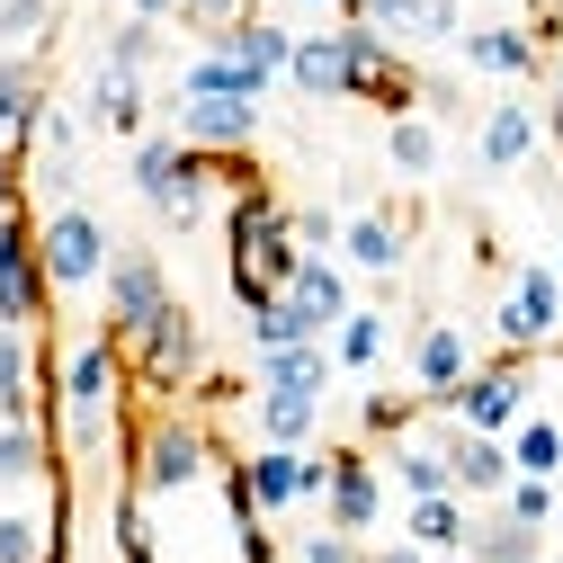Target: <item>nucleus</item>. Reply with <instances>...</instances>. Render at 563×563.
Here are the masks:
<instances>
[{
  "label": "nucleus",
  "mask_w": 563,
  "mask_h": 563,
  "mask_svg": "<svg viewBox=\"0 0 563 563\" xmlns=\"http://www.w3.org/2000/svg\"><path fill=\"white\" fill-rule=\"evenodd\" d=\"M296 206L277 197L268 179H251V188H233V206H224V277H233V305L242 313H260V305H277L287 296V277H296Z\"/></svg>",
  "instance_id": "obj_1"
},
{
  "label": "nucleus",
  "mask_w": 563,
  "mask_h": 563,
  "mask_svg": "<svg viewBox=\"0 0 563 563\" xmlns=\"http://www.w3.org/2000/svg\"><path fill=\"white\" fill-rule=\"evenodd\" d=\"M125 170H134V197H144L162 224H179V233L206 216V197L224 188V153H188L179 134H144Z\"/></svg>",
  "instance_id": "obj_2"
},
{
  "label": "nucleus",
  "mask_w": 563,
  "mask_h": 563,
  "mask_svg": "<svg viewBox=\"0 0 563 563\" xmlns=\"http://www.w3.org/2000/svg\"><path fill=\"white\" fill-rule=\"evenodd\" d=\"M117 385H125V349L108 331H90L73 358H63V448L73 456H99L108 448V420H117Z\"/></svg>",
  "instance_id": "obj_3"
},
{
  "label": "nucleus",
  "mask_w": 563,
  "mask_h": 563,
  "mask_svg": "<svg viewBox=\"0 0 563 563\" xmlns=\"http://www.w3.org/2000/svg\"><path fill=\"white\" fill-rule=\"evenodd\" d=\"M216 465H224L216 439H206L188 411H153L144 430H134V474H125V483L144 492V501H179V492H197Z\"/></svg>",
  "instance_id": "obj_4"
},
{
  "label": "nucleus",
  "mask_w": 563,
  "mask_h": 563,
  "mask_svg": "<svg viewBox=\"0 0 563 563\" xmlns=\"http://www.w3.org/2000/svg\"><path fill=\"white\" fill-rule=\"evenodd\" d=\"M36 251H45V287H54V296L99 287L108 260H117V242H108V224L90 216V206H54V216L36 224Z\"/></svg>",
  "instance_id": "obj_5"
},
{
  "label": "nucleus",
  "mask_w": 563,
  "mask_h": 563,
  "mask_svg": "<svg viewBox=\"0 0 563 563\" xmlns=\"http://www.w3.org/2000/svg\"><path fill=\"white\" fill-rule=\"evenodd\" d=\"M492 331H501L510 358H537V349L563 340V277H554V260H519L501 313H492Z\"/></svg>",
  "instance_id": "obj_6"
},
{
  "label": "nucleus",
  "mask_w": 563,
  "mask_h": 563,
  "mask_svg": "<svg viewBox=\"0 0 563 563\" xmlns=\"http://www.w3.org/2000/svg\"><path fill=\"white\" fill-rule=\"evenodd\" d=\"M99 296H108V340L117 349H134V340H144L162 313H170V277H162V260L153 251H117L108 260V277H99Z\"/></svg>",
  "instance_id": "obj_7"
},
{
  "label": "nucleus",
  "mask_w": 563,
  "mask_h": 563,
  "mask_svg": "<svg viewBox=\"0 0 563 563\" xmlns=\"http://www.w3.org/2000/svg\"><path fill=\"white\" fill-rule=\"evenodd\" d=\"M242 483H251V510L260 519H287V510H305V501L331 492V448L322 456L313 448H251L242 456Z\"/></svg>",
  "instance_id": "obj_8"
},
{
  "label": "nucleus",
  "mask_w": 563,
  "mask_h": 563,
  "mask_svg": "<svg viewBox=\"0 0 563 563\" xmlns=\"http://www.w3.org/2000/svg\"><path fill=\"white\" fill-rule=\"evenodd\" d=\"M528 358H492V367H474L465 376V394L448 402V420L456 430H483V439H510L519 420H528Z\"/></svg>",
  "instance_id": "obj_9"
},
{
  "label": "nucleus",
  "mask_w": 563,
  "mask_h": 563,
  "mask_svg": "<svg viewBox=\"0 0 563 563\" xmlns=\"http://www.w3.org/2000/svg\"><path fill=\"white\" fill-rule=\"evenodd\" d=\"M125 358H134V376H144L153 394H188V385L206 376V340H197V313L170 296V313H162L144 340H134Z\"/></svg>",
  "instance_id": "obj_10"
},
{
  "label": "nucleus",
  "mask_w": 563,
  "mask_h": 563,
  "mask_svg": "<svg viewBox=\"0 0 563 563\" xmlns=\"http://www.w3.org/2000/svg\"><path fill=\"white\" fill-rule=\"evenodd\" d=\"M45 251L27 216H0V331H36L45 322Z\"/></svg>",
  "instance_id": "obj_11"
},
{
  "label": "nucleus",
  "mask_w": 563,
  "mask_h": 563,
  "mask_svg": "<svg viewBox=\"0 0 563 563\" xmlns=\"http://www.w3.org/2000/svg\"><path fill=\"white\" fill-rule=\"evenodd\" d=\"M385 519V474L367 448H331V492H322V528L340 537H367Z\"/></svg>",
  "instance_id": "obj_12"
},
{
  "label": "nucleus",
  "mask_w": 563,
  "mask_h": 563,
  "mask_svg": "<svg viewBox=\"0 0 563 563\" xmlns=\"http://www.w3.org/2000/svg\"><path fill=\"white\" fill-rule=\"evenodd\" d=\"M170 134H179L188 153H251L260 99H179L170 90Z\"/></svg>",
  "instance_id": "obj_13"
},
{
  "label": "nucleus",
  "mask_w": 563,
  "mask_h": 563,
  "mask_svg": "<svg viewBox=\"0 0 563 563\" xmlns=\"http://www.w3.org/2000/svg\"><path fill=\"white\" fill-rule=\"evenodd\" d=\"M439 456H448V474H456V492H465V501H501V492L519 483V465H510V439L456 430L448 411H439Z\"/></svg>",
  "instance_id": "obj_14"
},
{
  "label": "nucleus",
  "mask_w": 563,
  "mask_h": 563,
  "mask_svg": "<svg viewBox=\"0 0 563 563\" xmlns=\"http://www.w3.org/2000/svg\"><path fill=\"white\" fill-rule=\"evenodd\" d=\"M465 376H474L465 331H456V322H420V331H411V394L430 402V411H448V402L465 394Z\"/></svg>",
  "instance_id": "obj_15"
},
{
  "label": "nucleus",
  "mask_w": 563,
  "mask_h": 563,
  "mask_svg": "<svg viewBox=\"0 0 563 563\" xmlns=\"http://www.w3.org/2000/svg\"><path fill=\"white\" fill-rule=\"evenodd\" d=\"M45 134V73L36 54H0V162H27Z\"/></svg>",
  "instance_id": "obj_16"
},
{
  "label": "nucleus",
  "mask_w": 563,
  "mask_h": 563,
  "mask_svg": "<svg viewBox=\"0 0 563 563\" xmlns=\"http://www.w3.org/2000/svg\"><path fill=\"white\" fill-rule=\"evenodd\" d=\"M340 19L376 27L385 45H394V36H420V45H456V36H465V10H456V0H340Z\"/></svg>",
  "instance_id": "obj_17"
},
{
  "label": "nucleus",
  "mask_w": 563,
  "mask_h": 563,
  "mask_svg": "<svg viewBox=\"0 0 563 563\" xmlns=\"http://www.w3.org/2000/svg\"><path fill=\"white\" fill-rule=\"evenodd\" d=\"M537 144H545V108H537V99H501V108H483V134H474L483 170H528Z\"/></svg>",
  "instance_id": "obj_18"
},
{
  "label": "nucleus",
  "mask_w": 563,
  "mask_h": 563,
  "mask_svg": "<svg viewBox=\"0 0 563 563\" xmlns=\"http://www.w3.org/2000/svg\"><path fill=\"white\" fill-rule=\"evenodd\" d=\"M287 305L313 322V340H331L349 313H358V296H349V268H340V260H313V251H305L296 277H287Z\"/></svg>",
  "instance_id": "obj_19"
},
{
  "label": "nucleus",
  "mask_w": 563,
  "mask_h": 563,
  "mask_svg": "<svg viewBox=\"0 0 563 563\" xmlns=\"http://www.w3.org/2000/svg\"><path fill=\"white\" fill-rule=\"evenodd\" d=\"M206 45H216V54H233L260 90H277V81H287V63H296V36L277 27V19H260V10H251V19H233L224 36H206Z\"/></svg>",
  "instance_id": "obj_20"
},
{
  "label": "nucleus",
  "mask_w": 563,
  "mask_h": 563,
  "mask_svg": "<svg viewBox=\"0 0 563 563\" xmlns=\"http://www.w3.org/2000/svg\"><path fill=\"white\" fill-rule=\"evenodd\" d=\"M456 54L474 63V73H492V81H537V73H545V45H537L528 27H510V19H501V27H465Z\"/></svg>",
  "instance_id": "obj_21"
},
{
  "label": "nucleus",
  "mask_w": 563,
  "mask_h": 563,
  "mask_svg": "<svg viewBox=\"0 0 563 563\" xmlns=\"http://www.w3.org/2000/svg\"><path fill=\"white\" fill-rule=\"evenodd\" d=\"M411 251V224L394 216V206H376V216H349L340 224V268H367V277H394Z\"/></svg>",
  "instance_id": "obj_22"
},
{
  "label": "nucleus",
  "mask_w": 563,
  "mask_h": 563,
  "mask_svg": "<svg viewBox=\"0 0 563 563\" xmlns=\"http://www.w3.org/2000/svg\"><path fill=\"white\" fill-rule=\"evenodd\" d=\"M81 117L99 125V134H134V144H144V117H153V99H144V81L134 73H90V99H81Z\"/></svg>",
  "instance_id": "obj_23"
},
{
  "label": "nucleus",
  "mask_w": 563,
  "mask_h": 563,
  "mask_svg": "<svg viewBox=\"0 0 563 563\" xmlns=\"http://www.w3.org/2000/svg\"><path fill=\"white\" fill-rule=\"evenodd\" d=\"M268 394H331V376H340V358H331V340H305V349H268V358L251 367Z\"/></svg>",
  "instance_id": "obj_24"
},
{
  "label": "nucleus",
  "mask_w": 563,
  "mask_h": 563,
  "mask_svg": "<svg viewBox=\"0 0 563 563\" xmlns=\"http://www.w3.org/2000/svg\"><path fill=\"white\" fill-rule=\"evenodd\" d=\"M402 537H411L420 554H465V537H474V501H465V492L411 501V510H402Z\"/></svg>",
  "instance_id": "obj_25"
},
{
  "label": "nucleus",
  "mask_w": 563,
  "mask_h": 563,
  "mask_svg": "<svg viewBox=\"0 0 563 563\" xmlns=\"http://www.w3.org/2000/svg\"><path fill=\"white\" fill-rule=\"evenodd\" d=\"M385 349H394V322H385V305H358L340 331H331V358H340V376H376L385 367Z\"/></svg>",
  "instance_id": "obj_26"
},
{
  "label": "nucleus",
  "mask_w": 563,
  "mask_h": 563,
  "mask_svg": "<svg viewBox=\"0 0 563 563\" xmlns=\"http://www.w3.org/2000/svg\"><path fill=\"white\" fill-rule=\"evenodd\" d=\"M260 448H313V430H322V402L313 394H268L260 385Z\"/></svg>",
  "instance_id": "obj_27"
},
{
  "label": "nucleus",
  "mask_w": 563,
  "mask_h": 563,
  "mask_svg": "<svg viewBox=\"0 0 563 563\" xmlns=\"http://www.w3.org/2000/svg\"><path fill=\"white\" fill-rule=\"evenodd\" d=\"M0 420H36V331H0Z\"/></svg>",
  "instance_id": "obj_28"
},
{
  "label": "nucleus",
  "mask_w": 563,
  "mask_h": 563,
  "mask_svg": "<svg viewBox=\"0 0 563 563\" xmlns=\"http://www.w3.org/2000/svg\"><path fill=\"white\" fill-rule=\"evenodd\" d=\"M179 99H268V90L242 73L233 54H216V45H206V54L188 63V73H179Z\"/></svg>",
  "instance_id": "obj_29"
},
{
  "label": "nucleus",
  "mask_w": 563,
  "mask_h": 563,
  "mask_svg": "<svg viewBox=\"0 0 563 563\" xmlns=\"http://www.w3.org/2000/svg\"><path fill=\"white\" fill-rule=\"evenodd\" d=\"M394 483L411 492V501H439V492H456V474H448L439 439H394Z\"/></svg>",
  "instance_id": "obj_30"
},
{
  "label": "nucleus",
  "mask_w": 563,
  "mask_h": 563,
  "mask_svg": "<svg viewBox=\"0 0 563 563\" xmlns=\"http://www.w3.org/2000/svg\"><path fill=\"white\" fill-rule=\"evenodd\" d=\"M385 162H394L402 179H430V170H439V125H430V117H394V125H385Z\"/></svg>",
  "instance_id": "obj_31"
},
{
  "label": "nucleus",
  "mask_w": 563,
  "mask_h": 563,
  "mask_svg": "<svg viewBox=\"0 0 563 563\" xmlns=\"http://www.w3.org/2000/svg\"><path fill=\"white\" fill-rule=\"evenodd\" d=\"M510 465H519V474H545V483H554V474H563V420L528 411L519 430H510Z\"/></svg>",
  "instance_id": "obj_32"
},
{
  "label": "nucleus",
  "mask_w": 563,
  "mask_h": 563,
  "mask_svg": "<svg viewBox=\"0 0 563 563\" xmlns=\"http://www.w3.org/2000/svg\"><path fill=\"white\" fill-rule=\"evenodd\" d=\"M108 537H117V563H162L153 554V501H144V492H117V510H108Z\"/></svg>",
  "instance_id": "obj_33"
},
{
  "label": "nucleus",
  "mask_w": 563,
  "mask_h": 563,
  "mask_svg": "<svg viewBox=\"0 0 563 563\" xmlns=\"http://www.w3.org/2000/svg\"><path fill=\"white\" fill-rule=\"evenodd\" d=\"M465 554H474V563H519V554H545V537H537V528H519V519H501V510H492V519H474V537H465Z\"/></svg>",
  "instance_id": "obj_34"
},
{
  "label": "nucleus",
  "mask_w": 563,
  "mask_h": 563,
  "mask_svg": "<svg viewBox=\"0 0 563 563\" xmlns=\"http://www.w3.org/2000/svg\"><path fill=\"white\" fill-rule=\"evenodd\" d=\"M54 456L36 439V420H0V483H45Z\"/></svg>",
  "instance_id": "obj_35"
},
{
  "label": "nucleus",
  "mask_w": 563,
  "mask_h": 563,
  "mask_svg": "<svg viewBox=\"0 0 563 563\" xmlns=\"http://www.w3.org/2000/svg\"><path fill=\"white\" fill-rule=\"evenodd\" d=\"M492 510H501V519H519V528H537V537H545V528L563 519V492H554L545 474H519V483H510V492H501V501H492Z\"/></svg>",
  "instance_id": "obj_36"
},
{
  "label": "nucleus",
  "mask_w": 563,
  "mask_h": 563,
  "mask_svg": "<svg viewBox=\"0 0 563 563\" xmlns=\"http://www.w3.org/2000/svg\"><path fill=\"white\" fill-rule=\"evenodd\" d=\"M153 54H162V27H153V19H125V27H108V45H99L108 73H134V81L153 73Z\"/></svg>",
  "instance_id": "obj_37"
},
{
  "label": "nucleus",
  "mask_w": 563,
  "mask_h": 563,
  "mask_svg": "<svg viewBox=\"0 0 563 563\" xmlns=\"http://www.w3.org/2000/svg\"><path fill=\"white\" fill-rule=\"evenodd\" d=\"M305 340H313V322H305V313H296L287 296L251 313V358H268V349H305Z\"/></svg>",
  "instance_id": "obj_38"
},
{
  "label": "nucleus",
  "mask_w": 563,
  "mask_h": 563,
  "mask_svg": "<svg viewBox=\"0 0 563 563\" xmlns=\"http://www.w3.org/2000/svg\"><path fill=\"white\" fill-rule=\"evenodd\" d=\"M420 411H430L420 394H367V402H358V430H367V439H411Z\"/></svg>",
  "instance_id": "obj_39"
},
{
  "label": "nucleus",
  "mask_w": 563,
  "mask_h": 563,
  "mask_svg": "<svg viewBox=\"0 0 563 563\" xmlns=\"http://www.w3.org/2000/svg\"><path fill=\"white\" fill-rule=\"evenodd\" d=\"M45 27H54V0H0V45L10 54H36Z\"/></svg>",
  "instance_id": "obj_40"
},
{
  "label": "nucleus",
  "mask_w": 563,
  "mask_h": 563,
  "mask_svg": "<svg viewBox=\"0 0 563 563\" xmlns=\"http://www.w3.org/2000/svg\"><path fill=\"white\" fill-rule=\"evenodd\" d=\"M0 563H45V519L0 510Z\"/></svg>",
  "instance_id": "obj_41"
},
{
  "label": "nucleus",
  "mask_w": 563,
  "mask_h": 563,
  "mask_svg": "<svg viewBox=\"0 0 563 563\" xmlns=\"http://www.w3.org/2000/svg\"><path fill=\"white\" fill-rule=\"evenodd\" d=\"M296 251L340 260V216H331V206H296Z\"/></svg>",
  "instance_id": "obj_42"
},
{
  "label": "nucleus",
  "mask_w": 563,
  "mask_h": 563,
  "mask_svg": "<svg viewBox=\"0 0 563 563\" xmlns=\"http://www.w3.org/2000/svg\"><path fill=\"white\" fill-rule=\"evenodd\" d=\"M233 19H251V0H179V27H197V36H224Z\"/></svg>",
  "instance_id": "obj_43"
},
{
  "label": "nucleus",
  "mask_w": 563,
  "mask_h": 563,
  "mask_svg": "<svg viewBox=\"0 0 563 563\" xmlns=\"http://www.w3.org/2000/svg\"><path fill=\"white\" fill-rule=\"evenodd\" d=\"M296 563H367V554H358V537L313 528V537H296Z\"/></svg>",
  "instance_id": "obj_44"
},
{
  "label": "nucleus",
  "mask_w": 563,
  "mask_h": 563,
  "mask_svg": "<svg viewBox=\"0 0 563 563\" xmlns=\"http://www.w3.org/2000/svg\"><path fill=\"white\" fill-rule=\"evenodd\" d=\"M19 188H27V179H19V162H0V216H19Z\"/></svg>",
  "instance_id": "obj_45"
},
{
  "label": "nucleus",
  "mask_w": 563,
  "mask_h": 563,
  "mask_svg": "<svg viewBox=\"0 0 563 563\" xmlns=\"http://www.w3.org/2000/svg\"><path fill=\"white\" fill-rule=\"evenodd\" d=\"M545 134L563 144V73H554V90H545Z\"/></svg>",
  "instance_id": "obj_46"
},
{
  "label": "nucleus",
  "mask_w": 563,
  "mask_h": 563,
  "mask_svg": "<svg viewBox=\"0 0 563 563\" xmlns=\"http://www.w3.org/2000/svg\"><path fill=\"white\" fill-rule=\"evenodd\" d=\"M367 563H430V554H420V545H411V537H402V545H376V554H367Z\"/></svg>",
  "instance_id": "obj_47"
},
{
  "label": "nucleus",
  "mask_w": 563,
  "mask_h": 563,
  "mask_svg": "<svg viewBox=\"0 0 563 563\" xmlns=\"http://www.w3.org/2000/svg\"><path fill=\"white\" fill-rule=\"evenodd\" d=\"M134 19H153V27H162V19H179V0H134Z\"/></svg>",
  "instance_id": "obj_48"
},
{
  "label": "nucleus",
  "mask_w": 563,
  "mask_h": 563,
  "mask_svg": "<svg viewBox=\"0 0 563 563\" xmlns=\"http://www.w3.org/2000/svg\"><path fill=\"white\" fill-rule=\"evenodd\" d=\"M305 10H340V0H305Z\"/></svg>",
  "instance_id": "obj_49"
},
{
  "label": "nucleus",
  "mask_w": 563,
  "mask_h": 563,
  "mask_svg": "<svg viewBox=\"0 0 563 563\" xmlns=\"http://www.w3.org/2000/svg\"><path fill=\"white\" fill-rule=\"evenodd\" d=\"M554 277H563V242H554Z\"/></svg>",
  "instance_id": "obj_50"
},
{
  "label": "nucleus",
  "mask_w": 563,
  "mask_h": 563,
  "mask_svg": "<svg viewBox=\"0 0 563 563\" xmlns=\"http://www.w3.org/2000/svg\"><path fill=\"white\" fill-rule=\"evenodd\" d=\"M519 563H545V554H519Z\"/></svg>",
  "instance_id": "obj_51"
},
{
  "label": "nucleus",
  "mask_w": 563,
  "mask_h": 563,
  "mask_svg": "<svg viewBox=\"0 0 563 563\" xmlns=\"http://www.w3.org/2000/svg\"><path fill=\"white\" fill-rule=\"evenodd\" d=\"M545 10H563V0H545Z\"/></svg>",
  "instance_id": "obj_52"
},
{
  "label": "nucleus",
  "mask_w": 563,
  "mask_h": 563,
  "mask_svg": "<svg viewBox=\"0 0 563 563\" xmlns=\"http://www.w3.org/2000/svg\"><path fill=\"white\" fill-rule=\"evenodd\" d=\"M554 492H563V474H554Z\"/></svg>",
  "instance_id": "obj_53"
}]
</instances>
